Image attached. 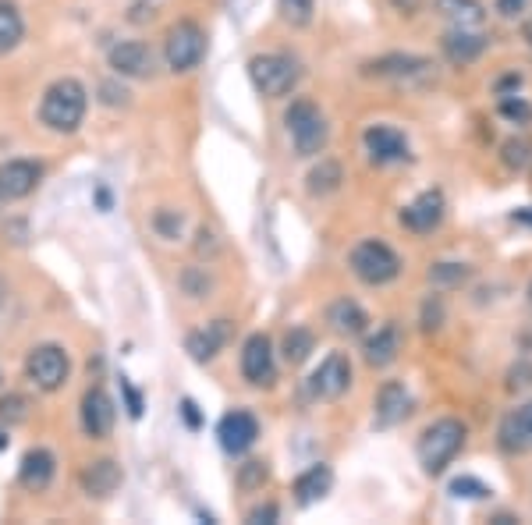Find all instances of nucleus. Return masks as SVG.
<instances>
[{"instance_id": "obj_1", "label": "nucleus", "mask_w": 532, "mask_h": 525, "mask_svg": "<svg viewBox=\"0 0 532 525\" xmlns=\"http://www.w3.org/2000/svg\"><path fill=\"white\" fill-rule=\"evenodd\" d=\"M89 93L79 79H57L40 100V125L57 135H75L86 121Z\"/></svg>"}, {"instance_id": "obj_2", "label": "nucleus", "mask_w": 532, "mask_h": 525, "mask_svg": "<svg viewBox=\"0 0 532 525\" xmlns=\"http://www.w3.org/2000/svg\"><path fill=\"white\" fill-rule=\"evenodd\" d=\"M465 440H469V430H465L462 419H454V416L437 419V423L426 426L423 437H419V444H415L419 465H423L430 476H440L454 458L462 455Z\"/></svg>"}, {"instance_id": "obj_3", "label": "nucleus", "mask_w": 532, "mask_h": 525, "mask_svg": "<svg viewBox=\"0 0 532 525\" xmlns=\"http://www.w3.org/2000/svg\"><path fill=\"white\" fill-rule=\"evenodd\" d=\"M348 267H352V274L359 277L362 284L384 288V284L398 281L401 256L387 242H380V238H362L352 249V256H348Z\"/></svg>"}, {"instance_id": "obj_4", "label": "nucleus", "mask_w": 532, "mask_h": 525, "mask_svg": "<svg viewBox=\"0 0 532 525\" xmlns=\"http://www.w3.org/2000/svg\"><path fill=\"white\" fill-rule=\"evenodd\" d=\"M284 125H288L291 146H295L298 157H316V153L327 149L330 128H327V118H323V110L313 100L291 103L288 114H284Z\"/></svg>"}, {"instance_id": "obj_5", "label": "nucleus", "mask_w": 532, "mask_h": 525, "mask_svg": "<svg viewBox=\"0 0 532 525\" xmlns=\"http://www.w3.org/2000/svg\"><path fill=\"white\" fill-rule=\"evenodd\" d=\"M249 79L259 96L281 100V96H288L291 89L298 86L302 68H298V61L288 54H256L249 61Z\"/></svg>"}, {"instance_id": "obj_6", "label": "nucleus", "mask_w": 532, "mask_h": 525, "mask_svg": "<svg viewBox=\"0 0 532 525\" xmlns=\"http://www.w3.org/2000/svg\"><path fill=\"white\" fill-rule=\"evenodd\" d=\"M203 54H206V32H203V25H199V22H192V18H181V22H174L171 29H167L164 61H167V68H171L174 75L199 68Z\"/></svg>"}, {"instance_id": "obj_7", "label": "nucleus", "mask_w": 532, "mask_h": 525, "mask_svg": "<svg viewBox=\"0 0 532 525\" xmlns=\"http://www.w3.org/2000/svg\"><path fill=\"white\" fill-rule=\"evenodd\" d=\"M71 377V359L61 345H36L25 355V380H29L36 391L54 394L68 384Z\"/></svg>"}, {"instance_id": "obj_8", "label": "nucleus", "mask_w": 532, "mask_h": 525, "mask_svg": "<svg viewBox=\"0 0 532 525\" xmlns=\"http://www.w3.org/2000/svg\"><path fill=\"white\" fill-rule=\"evenodd\" d=\"M309 398L313 401H337L341 394L352 387V362H348L345 352H330L327 359L320 362L313 377H309Z\"/></svg>"}, {"instance_id": "obj_9", "label": "nucleus", "mask_w": 532, "mask_h": 525, "mask_svg": "<svg viewBox=\"0 0 532 525\" xmlns=\"http://www.w3.org/2000/svg\"><path fill=\"white\" fill-rule=\"evenodd\" d=\"M242 377L252 387H270L277 380V355L274 341L266 334H249L242 345Z\"/></svg>"}, {"instance_id": "obj_10", "label": "nucleus", "mask_w": 532, "mask_h": 525, "mask_svg": "<svg viewBox=\"0 0 532 525\" xmlns=\"http://www.w3.org/2000/svg\"><path fill=\"white\" fill-rule=\"evenodd\" d=\"M107 61H110V68L118 71V75H125V79H153V75H157V54H153L142 40L114 43Z\"/></svg>"}, {"instance_id": "obj_11", "label": "nucleus", "mask_w": 532, "mask_h": 525, "mask_svg": "<svg viewBox=\"0 0 532 525\" xmlns=\"http://www.w3.org/2000/svg\"><path fill=\"white\" fill-rule=\"evenodd\" d=\"M444 213H447V203H444V192H423L419 199H412V203L401 210V228L412 231V235H430V231H437L440 224H444Z\"/></svg>"}, {"instance_id": "obj_12", "label": "nucleus", "mask_w": 532, "mask_h": 525, "mask_svg": "<svg viewBox=\"0 0 532 525\" xmlns=\"http://www.w3.org/2000/svg\"><path fill=\"white\" fill-rule=\"evenodd\" d=\"M366 75L376 79H391V82H426L433 79V61L415 54H387L380 61L366 64Z\"/></svg>"}, {"instance_id": "obj_13", "label": "nucleus", "mask_w": 532, "mask_h": 525, "mask_svg": "<svg viewBox=\"0 0 532 525\" xmlns=\"http://www.w3.org/2000/svg\"><path fill=\"white\" fill-rule=\"evenodd\" d=\"M43 178V167L36 160H8V164H0V199L4 203H18V199L32 196L36 185Z\"/></svg>"}, {"instance_id": "obj_14", "label": "nucleus", "mask_w": 532, "mask_h": 525, "mask_svg": "<svg viewBox=\"0 0 532 525\" xmlns=\"http://www.w3.org/2000/svg\"><path fill=\"white\" fill-rule=\"evenodd\" d=\"M79 419H82V433H86L89 440L110 437L118 412H114V401H110V394L103 391V387H89L86 398H82Z\"/></svg>"}, {"instance_id": "obj_15", "label": "nucleus", "mask_w": 532, "mask_h": 525, "mask_svg": "<svg viewBox=\"0 0 532 525\" xmlns=\"http://www.w3.org/2000/svg\"><path fill=\"white\" fill-rule=\"evenodd\" d=\"M217 437H220V447H224L227 455H245L252 444L259 440V423L252 412H245V408H235V412H227L224 419H220L217 426Z\"/></svg>"}, {"instance_id": "obj_16", "label": "nucleus", "mask_w": 532, "mask_h": 525, "mask_svg": "<svg viewBox=\"0 0 532 525\" xmlns=\"http://www.w3.org/2000/svg\"><path fill=\"white\" fill-rule=\"evenodd\" d=\"M362 146H366L373 164H401V160H408V139L391 125H369L362 132Z\"/></svg>"}, {"instance_id": "obj_17", "label": "nucleus", "mask_w": 532, "mask_h": 525, "mask_svg": "<svg viewBox=\"0 0 532 525\" xmlns=\"http://www.w3.org/2000/svg\"><path fill=\"white\" fill-rule=\"evenodd\" d=\"M497 444H501L504 455H525L532 451V401L518 405L515 412H508L497 430Z\"/></svg>"}, {"instance_id": "obj_18", "label": "nucleus", "mask_w": 532, "mask_h": 525, "mask_svg": "<svg viewBox=\"0 0 532 525\" xmlns=\"http://www.w3.org/2000/svg\"><path fill=\"white\" fill-rule=\"evenodd\" d=\"M54 476H57V458L47 447H32L29 455L22 458V465H18V483H22L29 494H43V490L54 483Z\"/></svg>"}, {"instance_id": "obj_19", "label": "nucleus", "mask_w": 532, "mask_h": 525, "mask_svg": "<svg viewBox=\"0 0 532 525\" xmlns=\"http://www.w3.org/2000/svg\"><path fill=\"white\" fill-rule=\"evenodd\" d=\"M227 341H231V323L213 320V323H206V327L192 330V334L185 337V352L192 355L196 362H210L224 352Z\"/></svg>"}, {"instance_id": "obj_20", "label": "nucleus", "mask_w": 532, "mask_h": 525, "mask_svg": "<svg viewBox=\"0 0 532 525\" xmlns=\"http://www.w3.org/2000/svg\"><path fill=\"white\" fill-rule=\"evenodd\" d=\"M440 50L451 64H472L486 54V36H479L476 29H462V25H451V32H444Z\"/></svg>"}, {"instance_id": "obj_21", "label": "nucleus", "mask_w": 532, "mask_h": 525, "mask_svg": "<svg viewBox=\"0 0 532 525\" xmlns=\"http://www.w3.org/2000/svg\"><path fill=\"white\" fill-rule=\"evenodd\" d=\"M412 412V394L405 391V384H398V380H387L384 387H380V394H376V405H373V419L376 426H398L401 419Z\"/></svg>"}, {"instance_id": "obj_22", "label": "nucleus", "mask_w": 532, "mask_h": 525, "mask_svg": "<svg viewBox=\"0 0 532 525\" xmlns=\"http://www.w3.org/2000/svg\"><path fill=\"white\" fill-rule=\"evenodd\" d=\"M82 494L89 497H110L121 486V465L114 458H93L86 469L79 472Z\"/></svg>"}, {"instance_id": "obj_23", "label": "nucleus", "mask_w": 532, "mask_h": 525, "mask_svg": "<svg viewBox=\"0 0 532 525\" xmlns=\"http://www.w3.org/2000/svg\"><path fill=\"white\" fill-rule=\"evenodd\" d=\"M398 352H401V330L394 327V323L376 327V334H369L366 348H362V355H366V362L373 369H387L394 359H398Z\"/></svg>"}, {"instance_id": "obj_24", "label": "nucleus", "mask_w": 532, "mask_h": 525, "mask_svg": "<svg viewBox=\"0 0 532 525\" xmlns=\"http://www.w3.org/2000/svg\"><path fill=\"white\" fill-rule=\"evenodd\" d=\"M327 323H330L334 334L359 337V334H366L369 316L359 302H352V298H337V302H330V309H327Z\"/></svg>"}, {"instance_id": "obj_25", "label": "nucleus", "mask_w": 532, "mask_h": 525, "mask_svg": "<svg viewBox=\"0 0 532 525\" xmlns=\"http://www.w3.org/2000/svg\"><path fill=\"white\" fill-rule=\"evenodd\" d=\"M330 486H334L330 465H313V469H306L295 479V501L302 504V508H309V504L323 501V497L330 494Z\"/></svg>"}, {"instance_id": "obj_26", "label": "nucleus", "mask_w": 532, "mask_h": 525, "mask_svg": "<svg viewBox=\"0 0 532 525\" xmlns=\"http://www.w3.org/2000/svg\"><path fill=\"white\" fill-rule=\"evenodd\" d=\"M437 11L447 18L451 25H462V29H476L486 22V8L483 0H433Z\"/></svg>"}, {"instance_id": "obj_27", "label": "nucleus", "mask_w": 532, "mask_h": 525, "mask_svg": "<svg viewBox=\"0 0 532 525\" xmlns=\"http://www.w3.org/2000/svg\"><path fill=\"white\" fill-rule=\"evenodd\" d=\"M25 40V18L18 4L0 0V54H11Z\"/></svg>"}, {"instance_id": "obj_28", "label": "nucleus", "mask_w": 532, "mask_h": 525, "mask_svg": "<svg viewBox=\"0 0 532 525\" xmlns=\"http://www.w3.org/2000/svg\"><path fill=\"white\" fill-rule=\"evenodd\" d=\"M309 192L313 196H330V192L341 189V181H345V171H341V164L337 160H320V164L309 171Z\"/></svg>"}, {"instance_id": "obj_29", "label": "nucleus", "mask_w": 532, "mask_h": 525, "mask_svg": "<svg viewBox=\"0 0 532 525\" xmlns=\"http://www.w3.org/2000/svg\"><path fill=\"white\" fill-rule=\"evenodd\" d=\"M316 348V337L309 334L306 327H291L288 334H284V345H281V355L288 366H302V362L313 355Z\"/></svg>"}, {"instance_id": "obj_30", "label": "nucleus", "mask_w": 532, "mask_h": 525, "mask_svg": "<svg viewBox=\"0 0 532 525\" xmlns=\"http://www.w3.org/2000/svg\"><path fill=\"white\" fill-rule=\"evenodd\" d=\"M465 281H469L465 263H433L430 267V284H437V288H458Z\"/></svg>"}, {"instance_id": "obj_31", "label": "nucleus", "mask_w": 532, "mask_h": 525, "mask_svg": "<svg viewBox=\"0 0 532 525\" xmlns=\"http://www.w3.org/2000/svg\"><path fill=\"white\" fill-rule=\"evenodd\" d=\"M277 11H281V18H284L288 25L302 29V25L313 22L316 0H281V4H277Z\"/></svg>"}, {"instance_id": "obj_32", "label": "nucleus", "mask_w": 532, "mask_h": 525, "mask_svg": "<svg viewBox=\"0 0 532 525\" xmlns=\"http://www.w3.org/2000/svg\"><path fill=\"white\" fill-rule=\"evenodd\" d=\"M29 419V401L22 394H8V398H0V423H25Z\"/></svg>"}, {"instance_id": "obj_33", "label": "nucleus", "mask_w": 532, "mask_h": 525, "mask_svg": "<svg viewBox=\"0 0 532 525\" xmlns=\"http://www.w3.org/2000/svg\"><path fill=\"white\" fill-rule=\"evenodd\" d=\"M451 494L454 497H469V501H483V497H490V486L479 483L476 476H458L451 483Z\"/></svg>"}, {"instance_id": "obj_34", "label": "nucleus", "mask_w": 532, "mask_h": 525, "mask_svg": "<svg viewBox=\"0 0 532 525\" xmlns=\"http://www.w3.org/2000/svg\"><path fill=\"white\" fill-rule=\"evenodd\" d=\"M266 479H270L266 462H245L242 469H238V486H242V490H259Z\"/></svg>"}, {"instance_id": "obj_35", "label": "nucleus", "mask_w": 532, "mask_h": 525, "mask_svg": "<svg viewBox=\"0 0 532 525\" xmlns=\"http://www.w3.org/2000/svg\"><path fill=\"white\" fill-rule=\"evenodd\" d=\"M501 114L508 121H515V125H529L532 121V107L525 100H518V96H501Z\"/></svg>"}, {"instance_id": "obj_36", "label": "nucleus", "mask_w": 532, "mask_h": 525, "mask_svg": "<svg viewBox=\"0 0 532 525\" xmlns=\"http://www.w3.org/2000/svg\"><path fill=\"white\" fill-rule=\"evenodd\" d=\"M153 228H157L160 238H178L181 235V213L178 210H157V217H153Z\"/></svg>"}, {"instance_id": "obj_37", "label": "nucleus", "mask_w": 532, "mask_h": 525, "mask_svg": "<svg viewBox=\"0 0 532 525\" xmlns=\"http://www.w3.org/2000/svg\"><path fill=\"white\" fill-rule=\"evenodd\" d=\"M529 157H532V149H529V142H525V139H508V142H504V164H508L511 171H518V167L529 164Z\"/></svg>"}, {"instance_id": "obj_38", "label": "nucleus", "mask_w": 532, "mask_h": 525, "mask_svg": "<svg viewBox=\"0 0 532 525\" xmlns=\"http://www.w3.org/2000/svg\"><path fill=\"white\" fill-rule=\"evenodd\" d=\"M440 320H444V302H440V298H426V306H423V327H426V330H437Z\"/></svg>"}, {"instance_id": "obj_39", "label": "nucleus", "mask_w": 532, "mask_h": 525, "mask_svg": "<svg viewBox=\"0 0 532 525\" xmlns=\"http://www.w3.org/2000/svg\"><path fill=\"white\" fill-rule=\"evenodd\" d=\"M529 4L532 0H497V11H501V18H518Z\"/></svg>"}, {"instance_id": "obj_40", "label": "nucleus", "mask_w": 532, "mask_h": 525, "mask_svg": "<svg viewBox=\"0 0 532 525\" xmlns=\"http://www.w3.org/2000/svg\"><path fill=\"white\" fill-rule=\"evenodd\" d=\"M277 504H263V508H252L249 511V522H277Z\"/></svg>"}, {"instance_id": "obj_41", "label": "nucleus", "mask_w": 532, "mask_h": 525, "mask_svg": "<svg viewBox=\"0 0 532 525\" xmlns=\"http://www.w3.org/2000/svg\"><path fill=\"white\" fill-rule=\"evenodd\" d=\"M511 391H515V387H529L532 384V366H518L515 373H511Z\"/></svg>"}, {"instance_id": "obj_42", "label": "nucleus", "mask_w": 532, "mask_h": 525, "mask_svg": "<svg viewBox=\"0 0 532 525\" xmlns=\"http://www.w3.org/2000/svg\"><path fill=\"white\" fill-rule=\"evenodd\" d=\"M391 4L401 11V15H415V11L423 8V0H391Z\"/></svg>"}, {"instance_id": "obj_43", "label": "nucleus", "mask_w": 532, "mask_h": 525, "mask_svg": "<svg viewBox=\"0 0 532 525\" xmlns=\"http://www.w3.org/2000/svg\"><path fill=\"white\" fill-rule=\"evenodd\" d=\"M181 408H185L188 426H199V412H196V405H192V401H181Z\"/></svg>"}, {"instance_id": "obj_44", "label": "nucleus", "mask_w": 532, "mask_h": 525, "mask_svg": "<svg viewBox=\"0 0 532 525\" xmlns=\"http://www.w3.org/2000/svg\"><path fill=\"white\" fill-rule=\"evenodd\" d=\"M515 220H522V224H532V206H529V210H518Z\"/></svg>"}, {"instance_id": "obj_45", "label": "nucleus", "mask_w": 532, "mask_h": 525, "mask_svg": "<svg viewBox=\"0 0 532 525\" xmlns=\"http://www.w3.org/2000/svg\"><path fill=\"white\" fill-rule=\"evenodd\" d=\"M522 36H525V40H529V47H532V18H529V22L522 25Z\"/></svg>"}, {"instance_id": "obj_46", "label": "nucleus", "mask_w": 532, "mask_h": 525, "mask_svg": "<svg viewBox=\"0 0 532 525\" xmlns=\"http://www.w3.org/2000/svg\"><path fill=\"white\" fill-rule=\"evenodd\" d=\"M0 451H8V430H0Z\"/></svg>"}, {"instance_id": "obj_47", "label": "nucleus", "mask_w": 532, "mask_h": 525, "mask_svg": "<svg viewBox=\"0 0 532 525\" xmlns=\"http://www.w3.org/2000/svg\"><path fill=\"white\" fill-rule=\"evenodd\" d=\"M529 306H532V281H529Z\"/></svg>"}, {"instance_id": "obj_48", "label": "nucleus", "mask_w": 532, "mask_h": 525, "mask_svg": "<svg viewBox=\"0 0 532 525\" xmlns=\"http://www.w3.org/2000/svg\"><path fill=\"white\" fill-rule=\"evenodd\" d=\"M0 380H4V373H0Z\"/></svg>"}]
</instances>
